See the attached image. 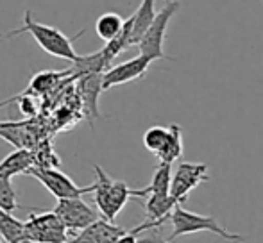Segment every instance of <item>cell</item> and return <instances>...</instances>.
<instances>
[{"label":"cell","mask_w":263,"mask_h":243,"mask_svg":"<svg viewBox=\"0 0 263 243\" xmlns=\"http://www.w3.org/2000/svg\"><path fill=\"white\" fill-rule=\"evenodd\" d=\"M0 243H2V240H0Z\"/></svg>","instance_id":"cell-28"},{"label":"cell","mask_w":263,"mask_h":243,"mask_svg":"<svg viewBox=\"0 0 263 243\" xmlns=\"http://www.w3.org/2000/svg\"><path fill=\"white\" fill-rule=\"evenodd\" d=\"M172 163H163L159 161V165L154 170V175L151 179L149 186L140 188L136 190V198H145L149 193H170V186H172Z\"/></svg>","instance_id":"cell-16"},{"label":"cell","mask_w":263,"mask_h":243,"mask_svg":"<svg viewBox=\"0 0 263 243\" xmlns=\"http://www.w3.org/2000/svg\"><path fill=\"white\" fill-rule=\"evenodd\" d=\"M36 156V165L34 167H42V168H58L59 167V157L55 156V152L50 149L49 143H43L38 147V150H34Z\"/></svg>","instance_id":"cell-23"},{"label":"cell","mask_w":263,"mask_h":243,"mask_svg":"<svg viewBox=\"0 0 263 243\" xmlns=\"http://www.w3.org/2000/svg\"><path fill=\"white\" fill-rule=\"evenodd\" d=\"M36 165L34 150L31 149H16L14 152L7 154L0 161V174L7 177H14L18 174H27Z\"/></svg>","instance_id":"cell-13"},{"label":"cell","mask_w":263,"mask_h":243,"mask_svg":"<svg viewBox=\"0 0 263 243\" xmlns=\"http://www.w3.org/2000/svg\"><path fill=\"white\" fill-rule=\"evenodd\" d=\"M0 38H6V34H2V32H0Z\"/></svg>","instance_id":"cell-27"},{"label":"cell","mask_w":263,"mask_h":243,"mask_svg":"<svg viewBox=\"0 0 263 243\" xmlns=\"http://www.w3.org/2000/svg\"><path fill=\"white\" fill-rule=\"evenodd\" d=\"M16 102H18V108H20V113L24 116H34L38 113V106H36V100L31 97L29 91H24L22 95H16Z\"/></svg>","instance_id":"cell-24"},{"label":"cell","mask_w":263,"mask_h":243,"mask_svg":"<svg viewBox=\"0 0 263 243\" xmlns=\"http://www.w3.org/2000/svg\"><path fill=\"white\" fill-rule=\"evenodd\" d=\"M66 75H72V68L63 70V72H52V70H47V72H40L32 77L31 84H29V93L43 95L47 91L54 90V86Z\"/></svg>","instance_id":"cell-20"},{"label":"cell","mask_w":263,"mask_h":243,"mask_svg":"<svg viewBox=\"0 0 263 243\" xmlns=\"http://www.w3.org/2000/svg\"><path fill=\"white\" fill-rule=\"evenodd\" d=\"M140 243H170V240H165V238H161L158 233H151L149 236L140 238Z\"/></svg>","instance_id":"cell-25"},{"label":"cell","mask_w":263,"mask_h":243,"mask_svg":"<svg viewBox=\"0 0 263 243\" xmlns=\"http://www.w3.org/2000/svg\"><path fill=\"white\" fill-rule=\"evenodd\" d=\"M156 156L163 163H176L177 159H181V156H183V129H181V125H170L168 138Z\"/></svg>","instance_id":"cell-18"},{"label":"cell","mask_w":263,"mask_h":243,"mask_svg":"<svg viewBox=\"0 0 263 243\" xmlns=\"http://www.w3.org/2000/svg\"><path fill=\"white\" fill-rule=\"evenodd\" d=\"M170 224H172L174 231L168 236V240H176L179 236H186V234H195V233H211L215 236L222 238L226 241L231 243H243L246 236L243 234L231 233L229 229H226L224 226L218 224V220L211 215H199V213L186 211L181 204H177L174 208L172 215H170Z\"/></svg>","instance_id":"cell-2"},{"label":"cell","mask_w":263,"mask_h":243,"mask_svg":"<svg viewBox=\"0 0 263 243\" xmlns=\"http://www.w3.org/2000/svg\"><path fill=\"white\" fill-rule=\"evenodd\" d=\"M142 200H145L143 208H145L147 220L149 222H158L161 226L170 222V215H172L174 208L179 204L170 193H149Z\"/></svg>","instance_id":"cell-12"},{"label":"cell","mask_w":263,"mask_h":243,"mask_svg":"<svg viewBox=\"0 0 263 243\" xmlns=\"http://www.w3.org/2000/svg\"><path fill=\"white\" fill-rule=\"evenodd\" d=\"M16 100V97H13V98H7V100H4V102H0V108H4V106H7V104H11V102H14Z\"/></svg>","instance_id":"cell-26"},{"label":"cell","mask_w":263,"mask_h":243,"mask_svg":"<svg viewBox=\"0 0 263 243\" xmlns=\"http://www.w3.org/2000/svg\"><path fill=\"white\" fill-rule=\"evenodd\" d=\"M124 25H125V20L120 16V14L104 13L97 18V22H95V32H97L99 38L104 39V42L107 43L120 34L122 29H124Z\"/></svg>","instance_id":"cell-19"},{"label":"cell","mask_w":263,"mask_h":243,"mask_svg":"<svg viewBox=\"0 0 263 243\" xmlns=\"http://www.w3.org/2000/svg\"><path fill=\"white\" fill-rule=\"evenodd\" d=\"M156 0H142L140 7L136 9V13L133 14V47L138 45L142 36L147 32V29L151 27V24L156 18V9H154Z\"/></svg>","instance_id":"cell-17"},{"label":"cell","mask_w":263,"mask_h":243,"mask_svg":"<svg viewBox=\"0 0 263 243\" xmlns=\"http://www.w3.org/2000/svg\"><path fill=\"white\" fill-rule=\"evenodd\" d=\"M22 32H29V34L34 38V42L40 45V49L45 50L47 54L58 57V59H65V61L73 63L77 57H79V54H77L76 49H73V42H76L77 38H81V36L86 32V29H83V31H81L77 36H73V38H68V36L63 34L59 29L52 27V25L36 22L34 18H32L31 11H25L24 25H22L20 29L11 31L9 34H6V38L18 36V34H22Z\"/></svg>","instance_id":"cell-1"},{"label":"cell","mask_w":263,"mask_h":243,"mask_svg":"<svg viewBox=\"0 0 263 243\" xmlns=\"http://www.w3.org/2000/svg\"><path fill=\"white\" fill-rule=\"evenodd\" d=\"M54 211L61 216L70 234H79L83 229L99 220V215L83 197L59 198Z\"/></svg>","instance_id":"cell-7"},{"label":"cell","mask_w":263,"mask_h":243,"mask_svg":"<svg viewBox=\"0 0 263 243\" xmlns=\"http://www.w3.org/2000/svg\"><path fill=\"white\" fill-rule=\"evenodd\" d=\"M0 236L6 243H34L25 234V222L18 220L4 208H0Z\"/></svg>","instance_id":"cell-15"},{"label":"cell","mask_w":263,"mask_h":243,"mask_svg":"<svg viewBox=\"0 0 263 243\" xmlns=\"http://www.w3.org/2000/svg\"><path fill=\"white\" fill-rule=\"evenodd\" d=\"M29 121H0V136L13 143L16 149H34L36 138L27 129Z\"/></svg>","instance_id":"cell-14"},{"label":"cell","mask_w":263,"mask_h":243,"mask_svg":"<svg viewBox=\"0 0 263 243\" xmlns=\"http://www.w3.org/2000/svg\"><path fill=\"white\" fill-rule=\"evenodd\" d=\"M166 138H168V127H161V125H154L149 127L143 134V145L149 152L158 154L161 147L165 145Z\"/></svg>","instance_id":"cell-21"},{"label":"cell","mask_w":263,"mask_h":243,"mask_svg":"<svg viewBox=\"0 0 263 243\" xmlns=\"http://www.w3.org/2000/svg\"><path fill=\"white\" fill-rule=\"evenodd\" d=\"M208 165L206 163H192V161H181L176 168V174L172 177L170 195L179 204L186 200L188 193L202 183H208Z\"/></svg>","instance_id":"cell-8"},{"label":"cell","mask_w":263,"mask_h":243,"mask_svg":"<svg viewBox=\"0 0 263 243\" xmlns=\"http://www.w3.org/2000/svg\"><path fill=\"white\" fill-rule=\"evenodd\" d=\"M179 7H181V0H170V2H166V6L156 14L151 27L147 29V32L142 36L140 43L136 45L140 49V54H143V56L151 57L154 61L166 59L165 52H163L166 29H168V24L174 18V14L179 11Z\"/></svg>","instance_id":"cell-5"},{"label":"cell","mask_w":263,"mask_h":243,"mask_svg":"<svg viewBox=\"0 0 263 243\" xmlns=\"http://www.w3.org/2000/svg\"><path fill=\"white\" fill-rule=\"evenodd\" d=\"M153 61L154 59L140 54V56L133 57V59H129V61L109 66L104 72V90L120 86V84H125V83H131V80H136V79H142L147 73V70H149Z\"/></svg>","instance_id":"cell-10"},{"label":"cell","mask_w":263,"mask_h":243,"mask_svg":"<svg viewBox=\"0 0 263 243\" xmlns=\"http://www.w3.org/2000/svg\"><path fill=\"white\" fill-rule=\"evenodd\" d=\"M25 234L34 243H68L70 233L55 211L32 213L25 220Z\"/></svg>","instance_id":"cell-4"},{"label":"cell","mask_w":263,"mask_h":243,"mask_svg":"<svg viewBox=\"0 0 263 243\" xmlns=\"http://www.w3.org/2000/svg\"><path fill=\"white\" fill-rule=\"evenodd\" d=\"M0 208L7 209V211L13 213L14 209H20L22 206L18 204L16 198V191L13 188V183H11V177L0 174Z\"/></svg>","instance_id":"cell-22"},{"label":"cell","mask_w":263,"mask_h":243,"mask_svg":"<svg viewBox=\"0 0 263 243\" xmlns=\"http://www.w3.org/2000/svg\"><path fill=\"white\" fill-rule=\"evenodd\" d=\"M93 170H95L93 200L97 204V209L102 218L115 222L117 215L125 208L129 198L136 197V190L129 188L127 183L111 179L99 165H93Z\"/></svg>","instance_id":"cell-3"},{"label":"cell","mask_w":263,"mask_h":243,"mask_svg":"<svg viewBox=\"0 0 263 243\" xmlns=\"http://www.w3.org/2000/svg\"><path fill=\"white\" fill-rule=\"evenodd\" d=\"M29 175H32L34 179H38L55 198H72V197H83L86 193H93L95 184L90 186H77L72 179L66 174H63L58 168H42V167H32L27 172Z\"/></svg>","instance_id":"cell-6"},{"label":"cell","mask_w":263,"mask_h":243,"mask_svg":"<svg viewBox=\"0 0 263 243\" xmlns=\"http://www.w3.org/2000/svg\"><path fill=\"white\" fill-rule=\"evenodd\" d=\"M77 91H79L81 102H83V109L86 120L93 127V120L101 118V111H99V97H101L104 90V73H84V75L77 77Z\"/></svg>","instance_id":"cell-9"},{"label":"cell","mask_w":263,"mask_h":243,"mask_svg":"<svg viewBox=\"0 0 263 243\" xmlns=\"http://www.w3.org/2000/svg\"><path fill=\"white\" fill-rule=\"evenodd\" d=\"M129 229H125V227L115 226V222H111V220L99 218L86 229L81 231L79 234H76L68 243H115Z\"/></svg>","instance_id":"cell-11"}]
</instances>
